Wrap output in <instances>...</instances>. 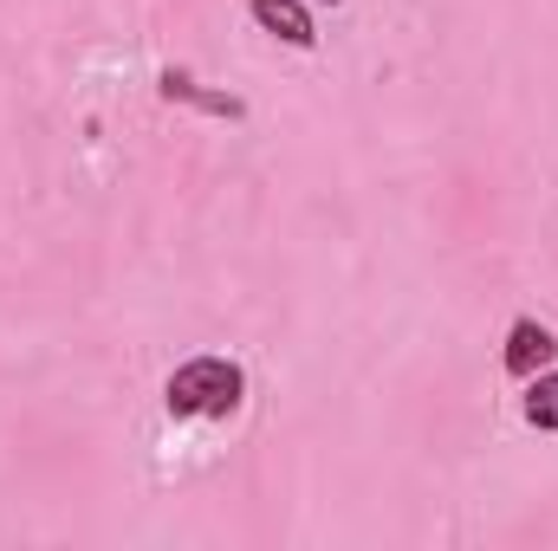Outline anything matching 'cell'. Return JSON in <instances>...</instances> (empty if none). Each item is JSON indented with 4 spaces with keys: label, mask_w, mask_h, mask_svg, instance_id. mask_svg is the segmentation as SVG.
Masks as SVG:
<instances>
[{
    "label": "cell",
    "mask_w": 558,
    "mask_h": 551,
    "mask_svg": "<svg viewBox=\"0 0 558 551\" xmlns=\"http://www.w3.org/2000/svg\"><path fill=\"white\" fill-rule=\"evenodd\" d=\"M156 98H169V105H189V111H202V118H221V124H241L247 118V105L234 98V91H208L195 72H182V65H169V72H156Z\"/></svg>",
    "instance_id": "2"
},
{
    "label": "cell",
    "mask_w": 558,
    "mask_h": 551,
    "mask_svg": "<svg viewBox=\"0 0 558 551\" xmlns=\"http://www.w3.org/2000/svg\"><path fill=\"white\" fill-rule=\"evenodd\" d=\"M520 415L539 428V434H558V370L546 364L539 377H526V396H520Z\"/></svg>",
    "instance_id": "5"
},
{
    "label": "cell",
    "mask_w": 558,
    "mask_h": 551,
    "mask_svg": "<svg viewBox=\"0 0 558 551\" xmlns=\"http://www.w3.org/2000/svg\"><path fill=\"white\" fill-rule=\"evenodd\" d=\"M318 7H338V0H318Z\"/></svg>",
    "instance_id": "6"
},
{
    "label": "cell",
    "mask_w": 558,
    "mask_h": 551,
    "mask_svg": "<svg viewBox=\"0 0 558 551\" xmlns=\"http://www.w3.org/2000/svg\"><path fill=\"white\" fill-rule=\"evenodd\" d=\"M241 403H247V370L234 357H189L162 383L169 421H228Z\"/></svg>",
    "instance_id": "1"
},
{
    "label": "cell",
    "mask_w": 558,
    "mask_h": 551,
    "mask_svg": "<svg viewBox=\"0 0 558 551\" xmlns=\"http://www.w3.org/2000/svg\"><path fill=\"white\" fill-rule=\"evenodd\" d=\"M553 357H558L553 325H539V318H513V325H507V351H500V364H507V377H513V383L539 377Z\"/></svg>",
    "instance_id": "3"
},
{
    "label": "cell",
    "mask_w": 558,
    "mask_h": 551,
    "mask_svg": "<svg viewBox=\"0 0 558 551\" xmlns=\"http://www.w3.org/2000/svg\"><path fill=\"white\" fill-rule=\"evenodd\" d=\"M247 13H254L260 33H274L279 46H292V52H312L318 46V26H312L305 0H247Z\"/></svg>",
    "instance_id": "4"
}]
</instances>
